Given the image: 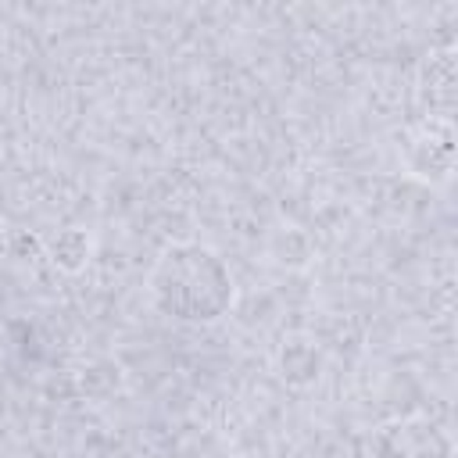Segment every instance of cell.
I'll return each mask as SVG.
<instances>
[{
    "mask_svg": "<svg viewBox=\"0 0 458 458\" xmlns=\"http://www.w3.org/2000/svg\"><path fill=\"white\" fill-rule=\"evenodd\" d=\"M150 304L186 326H211L229 315L236 283L218 250L200 240H172L147 272Z\"/></svg>",
    "mask_w": 458,
    "mask_h": 458,
    "instance_id": "cell-1",
    "label": "cell"
},
{
    "mask_svg": "<svg viewBox=\"0 0 458 458\" xmlns=\"http://www.w3.org/2000/svg\"><path fill=\"white\" fill-rule=\"evenodd\" d=\"M276 365H279V376L290 386H308L322 372V351L308 336H290V340H283V347L276 354Z\"/></svg>",
    "mask_w": 458,
    "mask_h": 458,
    "instance_id": "cell-4",
    "label": "cell"
},
{
    "mask_svg": "<svg viewBox=\"0 0 458 458\" xmlns=\"http://www.w3.org/2000/svg\"><path fill=\"white\" fill-rule=\"evenodd\" d=\"M93 254V240L86 229H61L54 240H47V258L61 268V272H79L86 268Z\"/></svg>",
    "mask_w": 458,
    "mask_h": 458,
    "instance_id": "cell-5",
    "label": "cell"
},
{
    "mask_svg": "<svg viewBox=\"0 0 458 458\" xmlns=\"http://www.w3.org/2000/svg\"><path fill=\"white\" fill-rule=\"evenodd\" d=\"M408 168L426 179V182H447L451 179V165H454V136H451V125L440 122V125H429L422 136H415L408 143V154H404Z\"/></svg>",
    "mask_w": 458,
    "mask_h": 458,
    "instance_id": "cell-3",
    "label": "cell"
},
{
    "mask_svg": "<svg viewBox=\"0 0 458 458\" xmlns=\"http://www.w3.org/2000/svg\"><path fill=\"white\" fill-rule=\"evenodd\" d=\"M372 458H458L451 433L426 415H404L376 429Z\"/></svg>",
    "mask_w": 458,
    "mask_h": 458,
    "instance_id": "cell-2",
    "label": "cell"
},
{
    "mask_svg": "<svg viewBox=\"0 0 458 458\" xmlns=\"http://www.w3.org/2000/svg\"><path fill=\"white\" fill-rule=\"evenodd\" d=\"M0 247H4V233H0Z\"/></svg>",
    "mask_w": 458,
    "mask_h": 458,
    "instance_id": "cell-6",
    "label": "cell"
}]
</instances>
